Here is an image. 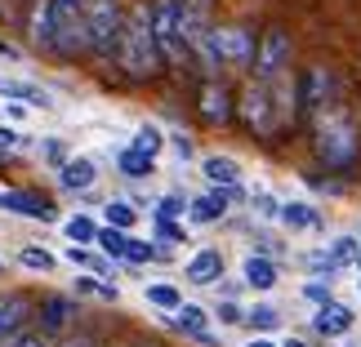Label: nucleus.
I'll return each instance as SVG.
<instances>
[{
	"label": "nucleus",
	"instance_id": "obj_1",
	"mask_svg": "<svg viewBox=\"0 0 361 347\" xmlns=\"http://www.w3.org/2000/svg\"><path fill=\"white\" fill-rule=\"evenodd\" d=\"M27 40L49 53V58H85L90 36H85V0H32L27 13Z\"/></svg>",
	"mask_w": 361,
	"mask_h": 347
},
{
	"label": "nucleus",
	"instance_id": "obj_2",
	"mask_svg": "<svg viewBox=\"0 0 361 347\" xmlns=\"http://www.w3.org/2000/svg\"><path fill=\"white\" fill-rule=\"evenodd\" d=\"M312 156L330 174H353L361 165V120L343 99L312 116Z\"/></svg>",
	"mask_w": 361,
	"mask_h": 347
},
{
	"label": "nucleus",
	"instance_id": "obj_3",
	"mask_svg": "<svg viewBox=\"0 0 361 347\" xmlns=\"http://www.w3.org/2000/svg\"><path fill=\"white\" fill-rule=\"evenodd\" d=\"M112 63L121 67L125 80L143 85V80H157L165 67V53L157 45V32H152V18H147V5H134L125 13V32H121V45L112 53Z\"/></svg>",
	"mask_w": 361,
	"mask_h": 347
},
{
	"label": "nucleus",
	"instance_id": "obj_4",
	"mask_svg": "<svg viewBox=\"0 0 361 347\" xmlns=\"http://www.w3.org/2000/svg\"><path fill=\"white\" fill-rule=\"evenodd\" d=\"M147 18H152V32H157V45L165 53V63L170 67L188 63L192 45H188V32H183V0H152Z\"/></svg>",
	"mask_w": 361,
	"mask_h": 347
},
{
	"label": "nucleus",
	"instance_id": "obj_5",
	"mask_svg": "<svg viewBox=\"0 0 361 347\" xmlns=\"http://www.w3.org/2000/svg\"><path fill=\"white\" fill-rule=\"evenodd\" d=\"M125 32V9L121 0H85V36H90V58H112Z\"/></svg>",
	"mask_w": 361,
	"mask_h": 347
},
{
	"label": "nucleus",
	"instance_id": "obj_6",
	"mask_svg": "<svg viewBox=\"0 0 361 347\" xmlns=\"http://www.w3.org/2000/svg\"><path fill=\"white\" fill-rule=\"evenodd\" d=\"M339 99H343V80H339L335 67L312 63V67H303V72L295 76V103H299V116H317L322 107L339 103Z\"/></svg>",
	"mask_w": 361,
	"mask_h": 347
},
{
	"label": "nucleus",
	"instance_id": "obj_7",
	"mask_svg": "<svg viewBox=\"0 0 361 347\" xmlns=\"http://www.w3.org/2000/svg\"><path fill=\"white\" fill-rule=\"evenodd\" d=\"M290 58H295V40H290L286 27H263L259 32V49H255V72L259 80H276L290 72Z\"/></svg>",
	"mask_w": 361,
	"mask_h": 347
},
{
	"label": "nucleus",
	"instance_id": "obj_8",
	"mask_svg": "<svg viewBox=\"0 0 361 347\" xmlns=\"http://www.w3.org/2000/svg\"><path fill=\"white\" fill-rule=\"evenodd\" d=\"M32 321H36V329L45 339H67L76 329V321H80V308H76V298H67V294H40L36 303H32Z\"/></svg>",
	"mask_w": 361,
	"mask_h": 347
},
{
	"label": "nucleus",
	"instance_id": "obj_9",
	"mask_svg": "<svg viewBox=\"0 0 361 347\" xmlns=\"http://www.w3.org/2000/svg\"><path fill=\"white\" fill-rule=\"evenodd\" d=\"M197 112H201V120H205V125L224 130V125L237 120V89H232L228 80L210 76V80L201 85V94H197Z\"/></svg>",
	"mask_w": 361,
	"mask_h": 347
},
{
	"label": "nucleus",
	"instance_id": "obj_10",
	"mask_svg": "<svg viewBox=\"0 0 361 347\" xmlns=\"http://www.w3.org/2000/svg\"><path fill=\"white\" fill-rule=\"evenodd\" d=\"M0 210L18 214V218H36V223H54V201L40 196V191H27V187H13V191H0Z\"/></svg>",
	"mask_w": 361,
	"mask_h": 347
},
{
	"label": "nucleus",
	"instance_id": "obj_11",
	"mask_svg": "<svg viewBox=\"0 0 361 347\" xmlns=\"http://www.w3.org/2000/svg\"><path fill=\"white\" fill-rule=\"evenodd\" d=\"M170 329L188 334L192 343H205V347H219V339L210 334V312L197 308V303H183L178 312H170Z\"/></svg>",
	"mask_w": 361,
	"mask_h": 347
},
{
	"label": "nucleus",
	"instance_id": "obj_12",
	"mask_svg": "<svg viewBox=\"0 0 361 347\" xmlns=\"http://www.w3.org/2000/svg\"><path fill=\"white\" fill-rule=\"evenodd\" d=\"M357 325V316H353V308H343V303H322V308H317V316H312V329L322 339H343L348 334V329Z\"/></svg>",
	"mask_w": 361,
	"mask_h": 347
},
{
	"label": "nucleus",
	"instance_id": "obj_13",
	"mask_svg": "<svg viewBox=\"0 0 361 347\" xmlns=\"http://www.w3.org/2000/svg\"><path fill=\"white\" fill-rule=\"evenodd\" d=\"M183 276L192 285H219V281H224V254H219V249H201V254H192Z\"/></svg>",
	"mask_w": 361,
	"mask_h": 347
},
{
	"label": "nucleus",
	"instance_id": "obj_14",
	"mask_svg": "<svg viewBox=\"0 0 361 347\" xmlns=\"http://www.w3.org/2000/svg\"><path fill=\"white\" fill-rule=\"evenodd\" d=\"M94 183H99V165H94L90 156H72L67 165H59V187H67V191H90Z\"/></svg>",
	"mask_w": 361,
	"mask_h": 347
},
{
	"label": "nucleus",
	"instance_id": "obj_15",
	"mask_svg": "<svg viewBox=\"0 0 361 347\" xmlns=\"http://www.w3.org/2000/svg\"><path fill=\"white\" fill-rule=\"evenodd\" d=\"M27 321H32V298L27 294H0V339L23 329Z\"/></svg>",
	"mask_w": 361,
	"mask_h": 347
},
{
	"label": "nucleus",
	"instance_id": "obj_16",
	"mask_svg": "<svg viewBox=\"0 0 361 347\" xmlns=\"http://www.w3.org/2000/svg\"><path fill=\"white\" fill-rule=\"evenodd\" d=\"M276 276H281V272H276V263H272L268 254H250L245 267H241V281H245L250 289H272Z\"/></svg>",
	"mask_w": 361,
	"mask_h": 347
},
{
	"label": "nucleus",
	"instance_id": "obj_17",
	"mask_svg": "<svg viewBox=\"0 0 361 347\" xmlns=\"http://www.w3.org/2000/svg\"><path fill=\"white\" fill-rule=\"evenodd\" d=\"M188 214H192V223H219V218L228 214V201H224V191H205V196L197 201H188Z\"/></svg>",
	"mask_w": 361,
	"mask_h": 347
},
{
	"label": "nucleus",
	"instance_id": "obj_18",
	"mask_svg": "<svg viewBox=\"0 0 361 347\" xmlns=\"http://www.w3.org/2000/svg\"><path fill=\"white\" fill-rule=\"evenodd\" d=\"M201 174L210 178L214 187H232V183H241V165L232 160V156H205V160H201Z\"/></svg>",
	"mask_w": 361,
	"mask_h": 347
},
{
	"label": "nucleus",
	"instance_id": "obj_19",
	"mask_svg": "<svg viewBox=\"0 0 361 347\" xmlns=\"http://www.w3.org/2000/svg\"><path fill=\"white\" fill-rule=\"evenodd\" d=\"M0 94H5V99H18L27 107H54L49 94L40 89V85H27V80H0Z\"/></svg>",
	"mask_w": 361,
	"mask_h": 347
},
{
	"label": "nucleus",
	"instance_id": "obj_20",
	"mask_svg": "<svg viewBox=\"0 0 361 347\" xmlns=\"http://www.w3.org/2000/svg\"><path fill=\"white\" fill-rule=\"evenodd\" d=\"M281 223L295 227V232L299 227H322V214H317L308 201H290V205H281Z\"/></svg>",
	"mask_w": 361,
	"mask_h": 347
},
{
	"label": "nucleus",
	"instance_id": "obj_21",
	"mask_svg": "<svg viewBox=\"0 0 361 347\" xmlns=\"http://www.w3.org/2000/svg\"><path fill=\"white\" fill-rule=\"evenodd\" d=\"M116 165H121V174H125V178H147L152 170H157V156H147V151H134V147H125L121 156H116Z\"/></svg>",
	"mask_w": 361,
	"mask_h": 347
},
{
	"label": "nucleus",
	"instance_id": "obj_22",
	"mask_svg": "<svg viewBox=\"0 0 361 347\" xmlns=\"http://www.w3.org/2000/svg\"><path fill=\"white\" fill-rule=\"evenodd\" d=\"M94 245H99L107 258H121V263H125V245H130V232H121V227H107V223H103L99 236H94Z\"/></svg>",
	"mask_w": 361,
	"mask_h": 347
},
{
	"label": "nucleus",
	"instance_id": "obj_23",
	"mask_svg": "<svg viewBox=\"0 0 361 347\" xmlns=\"http://www.w3.org/2000/svg\"><path fill=\"white\" fill-rule=\"evenodd\" d=\"M147 303L161 308V312H178V308H183V294H178V285L157 281V285H147Z\"/></svg>",
	"mask_w": 361,
	"mask_h": 347
},
{
	"label": "nucleus",
	"instance_id": "obj_24",
	"mask_svg": "<svg viewBox=\"0 0 361 347\" xmlns=\"http://www.w3.org/2000/svg\"><path fill=\"white\" fill-rule=\"evenodd\" d=\"M18 267H27V272H54L59 258H54L49 249H40V245H23L18 249Z\"/></svg>",
	"mask_w": 361,
	"mask_h": 347
},
{
	"label": "nucleus",
	"instance_id": "obj_25",
	"mask_svg": "<svg viewBox=\"0 0 361 347\" xmlns=\"http://www.w3.org/2000/svg\"><path fill=\"white\" fill-rule=\"evenodd\" d=\"M134 218H138V210H134L130 201H107V205H103V223H107V227L130 232V227H134Z\"/></svg>",
	"mask_w": 361,
	"mask_h": 347
},
{
	"label": "nucleus",
	"instance_id": "obj_26",
	"mask_svg": "<svg viewBox=\"0 0 361 347\" xmlns=\"http://www.w3.org/2000/svg\"><path fill=\"white\" fill-rule=\"evenodd\" d=\"M63 232H67V241H72V245H94L99 223H94L90 214H76V218H67V223H63Z\"/></svg>",
	"mask_w": 361,
	"mask_h": 347
},
{
	"label": "nucleus",
	"instance_id": "obj_27",
	"mask_svg": "<svg viewBox=\"0 0 361 347\" xmlns=\"http://www.w3.org/2000/svg\"><path fill=\"white\" fill-rule=\"evenodd\" d=\"M76 289H80V294H94V298H103V303H116V298H121V294H116V285H112V281H103V276H94V272L76 276Z\"/></svg>",
	"mask_w": 361,
	"mask_h": 347
},
{
	"label": "nucleus",
	"instance_id": "obj_28",
	"mask_svg": "<svg viewBox=\"0 0 361 347\" xmlns=\"http://www.w3.org/2000/svg\"><path fill=\"white\" fill-rule=\"evenodd\" d=\"M245 325H250V329H259V334H268V329L281 325V312L268 308V303H259V308H250V312H245Z\"/></svg>",
	"mask_w": 361,
	"mask_h": 347
},
{
	"label": "nucleus",
	"instance_id": "obj_29",
	"mask_svg": "<svg viewBox=\"0 0 361 347\" xmlns=\"http://www.w3.org/2000/svg\"><path fill=\"white\" fill-rule=\"evenodd\" d=\"M326 254L335 258L339 267H343V263H357V254H361V236H335V241H330V249H326Z\"/></svg>",
	"mask_w": 361,
	"mask_h": 347
},
{
	"label": "nucleus",
	"instance_id": "obj_30",
	"mask_svg": "<svg viewBox=\"0 0 361 347\" xmlns=\"http://www.w3.org/2000/svg\"><path fill=\"white\" fill-rule=\"evenodd\" d=\"M0 347H54V339H45V334H40V329L32 325V329H13V334H5V339H0Z\"/></svg>",
	"mask_w": 361,
	"mask_h": 347
},
{
	"label": "nucleus",
	"instance_id": "obj_31",
	"mask_svg": "<svg viewBox=\"0 0 361 347\" xmlns=\"http://www.w3.org/2000/svg\"><path fill=\"white\" fill-rule=\"evenodd\" d=\"M134 151H147V156H157V151L165 147V134L157 130V125H138V134H134Z\"/></svg>",
	"mask_w": 361,
	"mask_h": 347
},
{
	"label": "nucleus",
	"instance_id": "obj_32",
	"mask_svg": "<svg viewBox=\"0 0 361 347\" xmlns=\"http://www.w3.org/2000/svg\"><path fill=\"white\" fill-rule=\"evenodd\" d=\"M161 258V249L152 241H138V236H130V245H125V263H134V267H143V263Z\"/></svg>",
	"mask_w": 361,
	"mask_h": 347
},
{
	"label": "nucleus",
	"instance_id": "obj_33",
	"mask_svg": "<svg viewBox=\"0 0 361 347\" xmlns=\"http://www.w3.org/2000/svg\"><path fill=\"white\" fill-rule=\"evenodd\" d=\"M188 214V201L178 196V191H170V196L157 201V218H183Z\"/></svg>",
	"mask_w": 361,
	"mask_h": 347
},
{
	"label": "nucleus",
	"instance_id": "obj_34",
	"mask_svg": "<svg viewBox=\"0 0 361 347\" xmlns=\"http://www.w3.org/2000/svg\"><path fill=\"white\" fill-rule=\"evenodd\" d=\"M157 236H161V241H174V245H183V241H188V232L178 227L174 218H157Z\"/></svg>",
	"mask_w": 361,
	"mask_h": 347
},
{
	"label": "nucleus",
	"instance_id": "obj_35",
	"mask_svg": "<svg viewBox=\"0 0 361 347\" xmlns=\"http://www.w3.org/2000/svg\"><path fill=\"white\" fill-rule=\"evenodd\" d=\"M54 347H103V343L94 339L90 329H72V334H67V339H59V343H54Z\"/></svg>",
	"mask_w": 361,
	"mask_h": 347
},
{
	"label": "nucleus",
	"instance_id": "obj_36",
	"mask_svg": "<svg viewBox=\"0 0 361 347\" xmlns=\"http://www.w3.org/2000/svg\"><path fill=\"white\" fill-rule=\"evenodd\" d=\"M219 321H224V325H241V321H245V312H241L232 298H224V303H219Z\"/></svg>",
	"mask_w": 361,
	"mask_h": 347
},
{
	"label": "nucleus",
	"instance_id": "obj_37",
	"mask_svg": "<svg viewBox=\"0 0 361 347\" xmlns=\"http://www.w3.org/2000/svg\"><path fill=\"white\" fill-rule=\"evenodd\" d=\"M67 258H72L76 267H85V272H94V263H99V254H90L85 245H72V249H67Z\"/></svg>",
	"mask_w": 361,
	"mask_h": 347
},
{
	"label": "nucleus",
	"instance_id": "obj_38",
	"mask_svg": "<svg viewBox=\"0 0 361 347\" xmlns=\"http://www.w3.org/2000/svg\"><path fill=\"white\" fill-rule=\"evenodd\" d=\"M303 298L322 308V303H330V285H322V281H308V285H303Z\"/></svg>",
	"mask_w": 361,
	"mask_h": 347
},
{
	"label": "nucleus",
	"instance_id": "obj_39",
	"mask_svg": "<svg viewBox=\"0 0 361 347\" xmlns=\"http://www.w3.org/2000/svg\"><path fill=\"white\" fill-rule=\"evenodd\" d=\"M45 156H49L54 165H67V160H72V156H67V143H63V138H45Z\"/></svg>",
	"mask_w": 361,
	"mask_h": 347
},
{
	"label": "nucleus",
	"instance_id": "obj_40",
	"mask_svg": "<svg viewBox=\"0 0 361 347\" xmlns=\"http://www.w3.org/2000/svg\"><path fill=\"white\" fill-rule=\"evenodd\" d=\"M23 143H27V134L9 130V125H0V151H13V147H23Z\"/></svg>",
	"mask_w": 361,
	"mask_h": 347
},
{
	"label": "nucleus",
	"instance_id": "obj_41",
	"mask_svg": "<svg viewBox=\"0 0 361 347\" xmlns=\"http://www.w3.org/2000/svg\"><path fill=\"white\" fill-rule=\"evenodd\" d=\"M170 143H174V151H178V156H183V160L192 156V143H188V138H183V134H170Z\"/></svg>",
	"mask_w": 361,
	"mask_h": 347
},
{
	"label": "nucleus",
	"instance_id": "obj_42",
	"mask_svg": "<svg viewBox=\"0 0 361 347\" xmlns=\"http://www.w3.org/2000/svg\"><path fill=\"white\" fill-rule=\"evenodd\" d=\"M245 347H281V343H272V339H263V334H259V339H250Z\"/></svg>",
	"mask_w": 361,
	"mask_h": 347
},
{
	"label": "nucleus",
	"instance_id": "obj_43",
	"mask_svg": "<svg viewBox=\"0 0 361 347\" xmlns=\"http://www.w3.org/2000/svg\"><path fill=\"white\" fill-rule=\"evenodd\" d=\"M281 347H308V343H303V339H290V343H281Z\"/></svg>",
	"mask_w": 361,
	"mask_h": 347
},
{
	"label": "nucleus",
	"instance_id": "obj_44",
	"mask_svg": "<svg viewBox=\"0 0 361 347\" xmlns=\"http://www.w3.org/2000/svg\"><path fill=\"white\" fill-rule=\"evenodd\" d=\"M134 347H161V343H152V339H143V343H134Z\"/></svg>",
	"mask_w": 361,
	"mask_h": 347
},
{
	"label": "nucleus",
	"instance_id": "obj_45",
	"mask_svg": "<svg viewBox=\"0 0 361 347\" xmlns=\"http://www.w3.org/2000/svg\"><path fill=\"white\" fill-rule=\"evenodd\" d=\"M353 267H357V272H361V254H357V263H353Z\"/></svg>",
	"mask_w": 361,
	"mask_h": 347
},
{
	"label": "nucleus",
	"instance_id": "obj_46",
	"mask_svg": "<svg viewBox=\"0 0 361 347\" xmlns=\"http://www.w3.org/2000/svg\"><path fill=\"white\" fill-rule=\"evenodd\" d=\"M0 276H5V263H0Z\"/></svg>",
	"mask_w": 361,
	"mask_h": 347
},
{
	"label": "nucleus",
	"instance_id": "obj_47",
	"mask_svg": "<svg viewBox=\"0 0 361 347\" xmlns=\"http://www.w3.org/2000/svg\"><path fill=\"white\" fill-rule=\"evenodd\" d=\"M357 289H361V281H357Z\"/></svg>",
	"mask_w": 361,
	"mask_h": 347
}]
</instances>
